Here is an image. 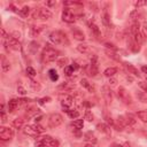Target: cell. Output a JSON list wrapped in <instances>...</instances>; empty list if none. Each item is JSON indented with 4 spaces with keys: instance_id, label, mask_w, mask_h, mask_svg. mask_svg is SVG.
Segmentation results:
<instances>
[{
    "instance_id": "40",
    "label": "cell",
    "mask_w": 147,
    "mask_h": 147,
    "mask_svg": "<svg viewBox=\"0 0 147 147\" xmlns=\"http://www.w3.org/2000/svg\"><path fill=\"white\" fill-rule=\"evenodd\" d=\"M87 6H88L90 9L93 10V11H98V10H99V6H98V3L94 2V1H90V2H87Z\"/></svg>"
},
{
    "instance_id": "20",
    "label": "cell",
    "mask_w": 147,
    "mask_h": 147,
    "mask_svg": "<svg viewBox=\"0 0 147 147\" xmlns=\"http://www.w3.org/2000/svg\"><path fill=\"white\" fill-rule=\"evenodd\" d=\"M45 28H46L45 25H39V26H36V25H34V26H32V28L30 29V36L33 37V38H34V37H38Z\"/></svg>"
},
{
    "instance_id": "18",
    "label": "cell",
    "mask_w": 147,
    "mask_h": 147,
    "mask_svg": "<svg viewBox=\"0 0 147 147\" xmlns=\"http://www.w3.org/2000/svg\"><path fill=\"white\" fill-rule=\"evenodd\" d=\"M132 37V39H133V41L134 42H137L138 45H141V44H144L145 41H146V37L142 34V32H137V33H134V34H132L131 36Z\"/></svg>"
},
{
    "instance_id": "29",
    "label": "cell",
    "mask_w": 147,
    "mask_h": 147,
    "mask_svg": "<svg viewBox=\"0 0 147 147\" xmlns=\"http://www.w3.org/2000/svg\"><path fill=\"white\" fill-rule=\"evenodd\" d=\"M136 96L138 99V101L142 102V103H147V94L144 92H136Z\"/></svg>"
},
{
    "instance_id": "39",
    "label": "cell",
    "mask_w": 147,
    "mask_h": 147,
    "mask_svg": "<svg viewBox=\"0 0 147 147\" xmlns=\"http://www.w3.org/2000/svg\"><path fill=\"white\" fill-rule=\"evenodd\" d=\"M30 51H31V53H37V51H38V48H39V45L36 42V41H31L30 42Z\"/></svg>"
},
{
    "instance_id": "48",
    "label": "cell",
    "mask_w": 147,
    "mask_h": 147,
    "mask_svg": "<svg viewBox=\"0 0 147 147\" xmlns=\"http://www.w3.org/2000/svg\"><path fill=\"white\" fill-rule=\"evenodd\" d=\"M138 16H139V13H138V9H136V10H133L131 14H130V17L132 18V20H136V18H138Z\"/></svg>"
},
{
    "instance_id": "30",
    "label": "cell",
    "mask_w": 147,
    "mask_h": 147,
    "mask_svg": "<svg viewBox=\"0 0 147 147\" xmlns=\"http://www.w3.org/2000/svg\"><path fill=\"white\" fill-rule=\"evenodd\" d=\"M103 119L106 121V124H107V125H111V126H114V125H115V122H114L113 117H111L107 111H105V113H103Z\"/></svg>"
},
{
    "instance_id": "14",
    "label": "cell",
    "mask_w": 147,
    "mask_h": 147,
    "mask_svg": "<svg viewBox=\"0 0 147 147\" xmlns=\"http://www.w3.org/2000/svg\"><path fill=\"white\" fill-rule=\"evenodd\" d=\"M71 34L74 37V39L78 40V41H84L85 40V34L82 30L77 29V28H72L71 29Z\"/></svg>"
},
{
    "instance_id": "21",
    "label": "cell",
    "mask_w": 147,
    "mask_h": 147,
    "mask_svg": "<svg viewBox=\"0 0 147 147\" xmlns=\"http://www.w3.org/2000/svg\"><path fill=\"white\" fill-rule=\"evenodd\" d=\"M1 68H2L3 72L9 71V69H10V62L3 54H1Z\"/></svg>"
},
{
    "instance_id": "61",
    "label": "cell",
    "mask_w": 147,
    "mask_h": 147,
    "mask_svg": "<svg viewBox=\"0 0 147 147\" xmlns=\"http://www.w3.org/2000/svg\"><path fill=\"white\" fill-rule=\"evenodd\" d=\"M84 147H93V145H92V144H86Z\"/></svg>"
},
{
    "instance_id": "17",
    "label": "cell",
    "mask_w": 147,
    "mask_h": 147,
    "mask_svg": "<svg viewBox=\"0 0 147 147\" xmlns=\"http://www.w3.org/2000/svg\"><path fill=\"white\" fill-rule=\"evenodd\" d=\"M84 140H85L87 144H92V145H95V144L98 142L96 137H95L94 133L91 132V131H88V132H86V133L84 134Z\"/></svg>"
},
{
    "instance_id": "7",
    "label": "cell",
    "mask_w": 147,
    "mask_h": 147,
    "mask_svg": "<svg viewBox=\"0 0 147 147\" xmlns=\"http://www.w3.org/2000/svg\"><path fill=\"white\" fill-rule=\"evenodd\" d=\"M116 95H117V98H118L123 103H125V105H131V103H132V96H131V94H130L123 86H119V87L117 88Z\"/></svg>"
},
{
    "instance_id": "44",
    "label": "cell",
    "mask_w": 147,
    "mask_h": 147,
    "mask_svg": "<svg viewBox=\"0 0 147 147\" xmlns=\"http://www.w3.org/2000/svg\"><path fill=\"white\" fill-rule=\"evenodd\" d=\"M106 53L108 54V56L109 57H111V59H114V60H117V61H119V57L114 53V52H111V51H106Z\"/></svg>"
},
{
    "instance_id": "35",
    "label": "cell",
    "mask_w": 147,
    "mask_h": 147,
    "mask_svg": "<svg viewBox=\"0 0 147 147\" xmlns=\"http://www.w3.org/2000/svg\"><path fill=\"white\" fill-rule=\"evenodd\" d=\"M18 14H20L22 17H28V16H29V14H30V7L24 6L22 9H20V10H18Z\"/></svg>"
},
{
    "instance_id": "2",
    "label": "cell",
    "mask_w": 147,
    "mask_h": 147,
    "mask_svg": "<svg viewBox=\"0 0 147 147\" xmlns=\"http://www.w3.org/2000/svg\"><path fill=\"white\" fill-rule=\"evenodd\" d=\"M59 144L60 142L57 139H54L51 136H44L37 140L36 146L37 147H59Z\"/></svg>"
},
{
    "instance_id": "62",
    "label": "cell",
    "mask_w": 147,
    "mask_h": 147,
    "mask_svg": "<svg viewBox=\"0 0 147 147\" xmlns=\"http://www.w3.org/2000/svg\"><path fill=\"white\" fill-rule=\"evenodd\" d=\"M123 146H124V147H131V146H130V145H129V144H127V142H125V144H124V145H123Z\"/></svg>"
},
{
    "instance_id": "45",
    "label": "cell",
    "mask_w": 147,
    "mask_h": 147,
    "mask_svg": "<svg viewBox=\"0 0 147 147\" xmlns=\"http://www.w3.org/2000/svg\"><path fill=\"white\" fill-rule=\"evenodd\" d=\"M138 85H139V87H140L142 91L147 92V82H142V80H140V82L138 83Z\"/></svg>"
},
{
    "instance_id": "43",
    "label": "cell",
    "mask_w": 147,
    "mask_h": 147,
    "mask_svg": "<svg viewBox=\"0 0 147 147\" xmlns=\"http://www.w3.org/2000/svg\"><path fill=\"white\" fill-rule=\"evenodd\" d=\"M63 71H64V74H65V76H71V75L74 74V70H72V68H71L70 65H67V67L63 69Z\"/></svg>"
},
{
    "instance_id": "3",
    "label": "cell",
    "mask_w": 147,
    "mask_h": 147,
    "mask_svg": "<svg viewBox=\"0 0 147 147\" xmlns=\"http://www.w3.org/2000/svg\"><path fill=\"white\" fill-rule=\"evenodd\" d=\"M49 40L54 45H60V44L69 45V40H68L65 33H63L61 31H52L49 33Z\"/></svg>"
},
{
    "instance_id": "19",
    "label": "cell",
    "mask_w": 147,
    "mask_h": 147,
    "mask_svg": "<svg viewBox=\"0 0 147 147\" xmlns=\"http://www.w3.org/2000/svg\"><path fill=\"white\" fill-rule=\"evenodd\" d=\"M80 85L83 86V87H85L88 92H91V93H93V92H95V86L92 84V83H90L86 78H83L82 80H80Z\"/></svg>"
},
{
    "instance_id": "56",
    "label": "cell",
    "mask_w": 147,
    "mask_h": 147,
    "mask_svg": "<svg viewBox=\"0 0 147 147\" xmlns=\"http://www.w3.org/2000/svg\"><path fill=\"white\" fill-rule=\"evenodd\" d=\"M8 9H10V10H13V11H16V13H18V10H17V8L14 6V5H9V7H8Z\"/></svg>"
},
{
    "instance_id": "10",
    "label": "cell",
    "mask_w": 147,
    "mask_h": 147,
    "mask_svg": "<svg viewBox=\"0 0 147 147\" xmlns=\"http://www.w3.org/2000/svg\"><path fill=\"white\" fill-rule=\"evenodd\" d=\"M13 137H14L13 129L5 127V126L0 127V140L1 141H9V140L13 139Z\"/></svg>"
},
{
    "instance_id": "28",
    "label": "cell",
    "mask_w": 147,
    "mask_h": 147,
    "mask_svg": "<svg viewBox=\"0 0 147 147\" xmlns=\"http://www.w3.org/2000/svg\"><path fill=\"white\" fill-rule=\"evenodd\" d=\"M77 51L79 53H83V54H86L88 51H90V47L87 44H84V42H80L77 45Z\"/></svg>"
},
{
    "instance_id": "9",
    "label": "cell",
    "mask_w": 147,
    "mask_h": 147,
    "mask_svg": "<svg viewBox=\"0 0 147 147\" xmlns=\"http://www.w3.org/2000/svg\"><path fill=\"white\" fill-rule=\"evenodd\" d=\"M63 123V117L61 114L59 113H54V114H51L49 117H48V126L51 129L53 127H57L59 125H61Z\"/></svg>"
},
{
    "instance_id": "50",
    "label": "cell",
    "mask_w": 147,
    "mask_h": 147,
    "mask_svg": "<svg viewBox=\"0 0 147 147\" xmlns=\"http://www.w3.org/2000/svg\"><path fill=\"white\" fill-rule=\"evenodd\" d=\"M10 37H13L14 39H20V37H21V33L18 32V31H14V32H11V34H10Z\"/></svg>"
},
{
    "instance_id": "5",
    "label": "cell",
    "mask_w": 147,
    "mask_h": 147,
    "mask_svg": "<svg viewBox=\"0 0 147 147\" xmlns=\"http://www.w3.org/2000/svg\"><path fill=\"white\" fill-rule=\"evenodd\" d=\"M32 17L34 20H37V18L38 20H48L52 17V11L47 7H38L34 9Z\"/></svg>"
},
{
    "instance_id": "6",
    "label": "cell",
    "mask_w": 147,
    "mask_h": 147,
    "mask_svg": "<svg viewBox=\"0 0 147 147\" xmlns=\"http://www.w3.org/2000/svg\"><path fill=\"white\" fill-rule=\"evenodd\" d=\"M60 100H61V106H62V108H63V110H64L65 113H68V111H69L70 109H72V107L75 106L72 95H70V94H68V93L62 94V95L60 96Z\"/></svg>"
},
{
    "instance_id": "26",
    "label": "cell",
    "mask_w": 147,
    "mask_h": 147,
    "mask_svg": "<svg viewBox=\"0 0 147 147\" xmlns=\"http://www.w3.org/2000/svg\"><path fill=\"white\" fill-rule=\"evenodd\" d=\"M117 72V68H115V67H109V68H107L105 71H103V75L106 76V77H108V78H110V77H114V75Z\"/></svg>"
},
{
    "instance_id": "31",
    "label": "cell",
    "mask_w": 147,
    "mask_h": 147,
    "mask_svg": "<svg viewBox=\"0 0 147 147\" xmlns=\"http://www.w3.org/2000/svg\"><path fill=\"white\" fill-rule=\"evenodd\" d=\"M11 126L14 129H22L23 127V119L22 118H15L13 122H11Z\"/></svg>"
},
{
    "instance_id": "46",
    "label": "cell",
    "mask_w": 147,
    "mask_h": 147,
    "mask_svg": "<svg viewBox=\"0 0 147 147\" xmlns=\"http://www.w3.org/2000/svg\"><path fill=\"white\" fill-rule=\"evenodd\" d=\"M17 92H18V94H21V95H25V94H26V91H25V88H24L22 85H18Z\"/></svg>"
},
{
    "instance_id": "42",
    "label": "cell",
    "mask_w": 147,
    "mask_h": 147,
    "mask_svg": "<svg viewBox=\"0 0 147 147\" xmlns=\"http://www.w3.org/2000/svg\"><path fill=\"white\" fill-rule=\"evenodd\" d=\"M84 119H86V121H88V122H92V121L94 119V115H93L90 110H87V111L85 113V115H84Z\"/></svg>"
},
{
    "instance_id": "59",
    "label": "cell",
    "mask_w": 147,
    "mask_h": 147,
    "mask_svg": "<svg viewBox=\"0 0 147 147\" xmlns=\"http://www.w3.org/2000/svg\"><path fill=\"white\" fill-rule=\"evenodd\" d=\"M141 71H142L144 74H147V65H142V67H141Z\"/></svg>"
},
{
    "instance_id": "15",
    "label": "cell",
    "mask_w": 147,
    "mask_h": 147,
    "mask_svg": "<svg viewBox=\"0 0 147 147\" xmlns=\"http://www.w3.org/2000/svg\"><path fill=\"white\" fill-rule=\"evenodd\" d=\"M40 114V110L37 108V107H29L24 114V116L29 119V118H32V117H37V115Z\"/></svg>"
},
{
    "instance_id": "22",
    "label": "cell",
    "mask_w": 147,
    "mask_h": 147,
    "mask_svg": "<svg viewBox=\"0 0 147 147\" xmlns=\"http://www.w3.org/2000/svg\"><path fill=\"white\" fill-rule=\"evenodd\" d=\"M96 129H98L100 132H102V133H105V134H107V136H110V134H111L110 127H109V125H107L106 123H99V124L96 125Z\"/></svg>"
},
{
    "instance_id": "11",
    "label": "cell",
    "mask_w": 147,
    "mask_h": 147,
    "mask_svg": "<svg viewBox=\"0 0 147 147\" xmlns=\"http://www.w3.org/2000/svg\"><path fill=\"white\" fill-rule=\"evenodd\" d=\"M101 93H102V96H103L106 103H107V105H110V103L113 102V98H114L113 91L110 90V87H109L108 85H103V86L101 87Z\"/></svg>"
},
{
    "instance_id": "37",
    "label": "cell",
    "mask_w": 147,
    "mask_h": 147,
    "mask_svg": "<svg viewBox=\"0 0 147 147\" xmlns=\"http://www.w3.org/2000/svg\"><path fill=\"white\" fill-rule=\"evenodd\" d=\"M29 84H30V86L32 87V90H34V91H40V88H41L40 84H39L38 82L33 80L32 78H30V80H29Z\"/></svg>"
},
{
    "instance_id": "12",
    "label": "cell",
    "mask_w": 147,
    "mask_h": 147,
    "mask_svg": "<svg viewBox=\"0 0 147 147\" xmlns=\"http://www.w3.org/2000/svg\"><path fill=\"white\" fill-rule=\"evenodd\" d=\"M62 21H64L67 23H74L76 21V16L70 10V8H64L63 9V11H62Z\"/></svg>"
},
{
    "instance_id": "57",
    "label": "cell",
    "mask_w": 147,
    "mask_h": 147,
    "mask_svg": "<svg viewBox=\"0 0 147 147\" xmlns=\"http://www.w3.org/2000/svg\"><path fill=\"white\" fill-rule=\"evenodd\" d=\"M1 122H2V123H6V122H7V116H6V114H1Z\"/></svg>"
},
{
    "instance_id": "33",
    "label": "cell",
    "mask_w": 147,
    "mask_h": 147,
    "mask_svg": "<svg viewBox=\"0 0 147 147\" xmlns=\"http://www.w3.org/2000/svg\"><path fill=\"white\" fill-rule=\"evenodd\" d=\"M68 62H69L68 57H64V56H63V57H60L56 63H57V65H59L60 68H63V69H64V68L68 65Z\"/></svg>"
},
{
    "instance_id": "55",
    "label": "cell",
    "mask_w": 147,
    "mask_h": 147,
    "mask_svg": "<svg viewBox=\"0 0 147 147\" xmlns=\"http://www.w3.org/2000/svg\"><path fill=\"white\" fill-rule=\"evenodd\" d=\"M116 83H117V79H116V78H114V77H110V78H109V84H110V85H115Z\"/></svg>"
},
{
    "instance_id": "32",
    "label": "cell",
    "mask_w": 147,
    "mask_h": 147,
    "mask_svg": "<svg viewBox=\"0 0 147 147\" xmlns=\"http://www.w3.org/2000/svg\"><path fill=\"white\" fill-rule=\"evenodd\" d=\"M139 28H140L139 22H134V23H132V25L130 26V33H131V36L134 34V33H137V32H139V31H140Z\"/></svg>"
},
{
    "instance_id": "16",
    "label": "cell",
    "mask_w": 147,
    "mask_h": 147,
    "mask_svg": "<svg viewBox=\"0 0 147 147\" xmlns=\"http://www.w3.org/2000/svg\"><path fill=\"white\" fill-rule=\"evenodd\" d=\"M87 24H88V26H90V29H91L92 33H93L98 39H100V38H101V31H100L99 26L94 23V21H90Z\"/></svg>"
},
{
    "instance_id": "54",
    "label": "cell",
    "mask_w": 147,
    "mask_h": 147,
    "mask_svg": "<svg viewBox=\"0 0 147 147\" xmlns=\"http://www.w3.org/2000/svg\"><path fill=\"white\" fill-rule=\"evenodd\" d=\"M70 67L72 68V70H74V71H76V70H78V69H79V64H78L77 62H74L72 64H70Z\"/></svg>"
},
{
    "instance_id": "47",
    "label": "cell",
    "mask_w": 147,
    "mask_h": 147,
    "mask_svg": "<svg viewBox=\"0 0 147 147\" xmlns=\"http://www.w3.org/2000/svg\"><path fill=\"white\" fill-rule=\"evenodd\" d=\"M105 46H106L107 48H110L111 51H117V47H116L114 44H111V42H106Z\"/></svg>"
},
{
    "instance_id": "51",
    "label": "cell",
    "mask_w": 147,
    "mask_h": 147,
    "mask_svg": "<svg viewBox=\"0 0 147 147\" xmlns=\"http://www.w3.org/2000/svg\"><path fill=\"white\" fill-rule=\"evenodd\" d=\"M142 34L147 38V22H144L142 23Z\"/></svg>"
},
{
    "instance_id": "24",
    "label": "cell",
    "mask_w": 147,
    "mask_h": 147,
    "mask_svg": "<svg viewBox=\"0 0 147 147\" xmlns=\"http://www.w3.org/2000/svg\"><path fill=\"white\" fill-rule=\"evenodd\" d=\"M124 65H125V69L127 70V72H129V74H132L133 76H137V77H139V76H140L139 70H138L134 65H132V64H130V63H125Z\"/></svg>"
},
{
    "instance_id": "1",
    "label": "cell",
    "mask_w": 147,
    "mask_h": 147,
    "mask_svg": "<svg viewBox=\"0 0 147 147\" xmlns=\"http://www.w3.org/2000/svg\"><path fill=\"white\" fill-rule=\"evenodd\" d=\"M57 55H59V52L55 48H53L51 45H46L41 53V61L44 63L53 62L57 59Z\"/></svg>"
},
{
    "instance_id": "58",
    "label": "cell",
    "mask_w": 147,
    "mask_h": 147,
    "mask_svg": "<svg viewBox=\"0 0 147 147\" xmlns=\"http://www.w3.org/2000/svg\"><path fill=\"white\" fill-rule=\"evenodd\" d=\"M56 3V1H47L46 2V6H54Z\"/></svg>"
},
{
    "instance_id": "8",
    "label": "cell",
    "mask_w": 147,
    "mask_h": 147,
    "mask_svg": "<svg viewBox=\"0 0 147 147\" xmlns=\"http://www.w3.org/2000/svg\"><path fill=\"white\" fill-rule=\"evenodd\" d=\"M3 45H5L6 51H8V52H9V49H11V51H16V52L22 49V46H21L20 40L14 39L13 37H8V38L5 40Z\"/></svg>"
},
{
    "instance_id": "49",
    "label": "cell",
    "mask_w": 147,
    "mask_h": 147,
    "mask_svg": "<svg viewBox=\"0 0 147 147\" xmlns=\"http://www.w3.org/2000/svg\"><path fill=\"white\" fill-rule=\"evenodd\" d=\"M147 5V1L145 0V1H137V2H134V7H137V8H139V7H141V6H146Z\"/></svg>"
},
{
    "instance_id": "53",
    "label": "cell",
    "mask_w": 147,
    "mask_h": 147,
    "mask_svg": "<svg viewBox=\"0 0 147 147\" xmlns=\"http://www.w3.org/2000/svg\"><path fill=\"white\" fill-rule=\"evenodd\" d=\"M1 34H2V38H3L5 40H6V39H7L8 37H9V36L7 34V32H6V30H5V28H1Z\"/></svg>"
},
{
    "instance_id": "52",
    "label": "cell",
    "mask_w": 147,
    "mask_h": 147,
    "mask_svg": "<svg viewBox=\"0 0 147 147\" xmlns=\"http://www.w3.org/2000/svg\"><path fill=\"white\" fill-rule=\"evenodd\" d=\"M49 101H51V98L47 96V98H42V99H40V100H39V103H40V105H44L45 102H49Z\"/></svg>"
},
{
    "instance_id": "13",
    "label": "cell",
    "mask_w": 147,
    "mask_h": 147,
    "mask_svg": "<svg viewBox=\"0 0 147 147\" xmlns=\"http://www.w3.org/2000/svg\"><path fill=\"white\" fill-rule=\"evenodd\" d=\"M101 21H102V24L106 26V28H110L111 26V20H110V14L108 13L107 8L105 7L103 10H102V17H101Z\"/></svg>"
},
{
    "instance_id": "4",
    "label": "cell",
    "mask_w": 147,
    "mask_h": 147,
    "mask_svg": "<svg viewBox=\"0 0 147 147\" xmlns=\"http://www.w3.org/2000/svg\"><path fill=\"white\" fill-rule=\"evenodd\" d=\"M24 132L28 134V136H31V137H38L40 133L45 132V127L42 125H40L39 123H36V124H29V125H25L24 127Z\"/></svg>"
},
{
    "instance_id": "27",
    "label": "cell",
    "mask_w": 147,
    "mask_h": 147,
    "mask_svg": "<svg viewBox=\"0 0 147 147\" xmlns=\"http://www.w3.org/2000/svg\"><path fill=\"white\" fill-rule=\"evenodd\" d=\"M71 126H72L75 130H77V131L82 130L83 126H84V119H76V121H74V122L71 123Z\"/></svg>"
},
{
    "instance_id": "41",
    "label": "cell",
    "mask_w": 147,
    "mask_h": 147,
    "mask_svg": "<svg viewBox=\"0 0 147 147\" xmlns=\"http://www.w3.org/2000/svg\"><path fill=\"white\" fill-rule=\"evenodd\" d=\"M26 75L30 77V78H33L36 76V70L32 68V67H28L26 68Z\"/></svg>"
},
{
    "instance_id": "36",
    "label": "cell",
    "mask_w": 147,
    "mask_h": 147,
    "mask_svg": "<svg viewBox=\"0 0 147 147\" xmlns=\"http://www.w3.org/2000/svg\"><path fill=\"white\" fill-rule=\"evenodd\" d=\"M48 77H49V79H51L52 82H56V80L59 79V75H57V72H56L54 69H51V70L48 71Z\"/></svg>"
},
{
    "instance_id": "25",
    "label": "cell",
    "mask_w": 147,
    "mask_h": 147,
    "mask_svg": "<svg viewBox=\"0 0 147 147\" xmlns=\"http://www.w3.org/2000/svg\"><path fill=\"white\" fill-rule=\"evenodd\" d=\"M127 47H129L132 52H134V53H137V52H139V51H140V45H138L137 42H134V41H133V39H132V37H131V39H130V40L127 39Z\"/></svg>"
},
{
    "instance_id": "34",
    "label": "cell",
    "mask_w": 147,
    "mask_h": 147,
    "mask_svg": "<svg viewBox=\"0 0 147 147\" xmlns=\"http://www.w3.org/2000/svg\"><path fill=\"white\" fill-rule=\"evenodd\" d=\"M137 116L139 117V119H141V122L147 123V110H140L137 113Z\"/></svg>"
},
{
    "instance_id": "38",
    "label": "cell",
    "mask_w": 147,
    "mask_h": 147,
    "mask_svg": "<svg viewBox=\"0 0 147 147\" xmlns=\"http://www.w3.org/2000/svg\"><path fill=\"white\" fill-rule=\"evenodd\" d=\"M67 114H68V116H69L70 118H72V119H74V118H77V117L79 116V111H78L77 109H75V108L70 109V110H69Z\"/></svg>"
},
{
    "instance_id": "23",
    "label": "cell",
    "mask_w": 147,
    "mask_h": 147,
    "mask_svg": "<svg viewBox=\"0 0 147 147\" xmlns=\"http://www.w3.org/2000/svg\"><path fill=\"white\" fill-rule=\"evenodd\" d=\"M20 107V101L18 99H11L8 101V110L9 113H13L14 110H16Z\"/></svg>"
},
{
    "instance_id": "63",
    "label": "cell",
    "mask_w": 147,
    "mask_h": 147,
    "mask_svg": "<svg viewBox=\"0 0 147 147\" xmlns=\"http://www.w3.org/2000/svg\"><path fill=\"white\" fill-rule=\"evenodd\" d=\"M146 80H147V76H146Z\"/></svg>"
},
{
    "instance_id": "60",
    "label": "cell",
    "mask_w": 147,
    "mask_h": 147,
    "mask_svg": "<svg viewBox=\"0 0 147 147\" xmlns=\"http://www.w3.org/2000/svg\"><path fill=\"white\" fill-rule=\"evenodd\" d=\"M111 147H124L123 145H119V144H113Z\"/></svg>"
}]
</instances>
